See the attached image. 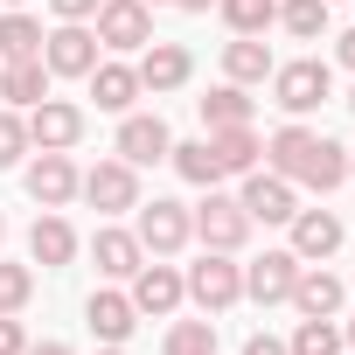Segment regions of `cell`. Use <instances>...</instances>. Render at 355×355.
I'll use <instances>...</instances> for the list:
<instances>
[{"label":"cell","instance_id":"1","mask_svg":"<svg viewBox=\"0 0 355 355\" xmlns=\"http://www.w3.org/2000/svg\"><path fill=\"white\" fill-rule=\"evenodd\" d=\"M265 160H272V174H286L293 189H341L348 182V146H334L327 132H313V125H279L272 132V146H265Z\"/></svg>","mask_w":355,"mask_h":355},{"label":"cell","instance_id":"2","mask_svg":"<svg viewBox=\"0 0 355 355\" xmlns=\"http://www.w3.org/2000/svg\"><path fill=\"white\" fill-rule=\"evenodd\" d=\"M327 63L320 56H300V63H272V98H279V112H293V119H306V112H320L327 105Z\"/></svg>","mask_w":355,"mask_h":355},{"label":"cell","instance_id":"3","mask_svg":"<svg viewBox=\"0 0 355 355\" xmlns=\"http://www.w3.org/2000/svg\"><path fill=\"white\" fill-rule=\"evenodd\" d=\"M182 286H189V300H196L202 313H223V306L244 300V265H230V251H202Z\"/></svg>","mask_w":355,"mask_h":355},{"label":"cell","instance_id":"4","mask_svg":"<svg viewBox=\"0 0 355 355\" xmlns=\"http://www.w3.org/2000/svg\"><path fill=\"white\" fill-rule=\"evenodd\" d=\"M132 237L146 244V258H174V251L196 237V216H189V202L153 196V202H139V230H132Z\"/></svg>","mask_w":355,"mask_h":355},{"label":"cell","instance_id":"5","mask_svg":"<svg viewBox=\"0 0 355 355\" xmlns=\"http://www.w3.org/2000/svg\"><path fill=\"white\" fill-rule=\"evenodd\" d=\"M189 216H196L202 251H230V258H237V251H244V237H251V216H244V202H237V196H216V189H209V202H196Z\"/></svg>","mask_w":355,"mask_h":355},{"label":"cell","instance_id":"6","mask_svg":"<svg viewBox=\"0 0 355 355\" xmlns=\"http://www.w3.org/2000/svg\"><path fill=\"white\" fill-rule=\"evenodd\" d=\"M84 139V105H70V98H42V105H28V146H42V153H70Z\"/></svg>","mask_w":355,"mask_h":355},{"label":"cell","instance_id":"7","mask_svg":"<svg viewBox=\"0 0 355 355\" xmlns=\"http://www.w3.org/2000/svg\"><path fill=\"white\" fill-rule=\"evenodd\" d=\"M77 196H84L91 209H105V216L139 209V167H125V160H98L84 182H77Z\"/></svg>","mask_w":355,"mask_h":355},{"label":"cell","instance_id":"8","mask_svg":"<svg viewBox=\"0 0 355 355\" xmlns=\"http://www.w3.org/2000/svg\"><path fill=\"white\" fill-rule=\"evenodd\" d=\"M42 70L49 77H91L98 70V35L84 21H63L56 35H42Z\"/></svg>","mask_w":355,"mask_h":355},{"label":"cell","instance_id":"9","mask_svg":"<svg viewBox=\"0 0 355 355\" xmlns=\"http://www.w3.org/2000/svg\"><path fill=\"white\" fill-rule=\"evenodd\" d=\"M98 42L105 49H146L153 42L146 0H98Z\"/></svg>","mask_w":355,"mask_h":355},{"label":"cell","instance_id":"10","mask_svg":"<svg viewBox=\"0 0 355 355\" xmlns=\"http://www.w3.org/2000/svg\"><path fill=\"white\" fill-rule=\"evenodd\" d=\"M237 202H244V216H251V223H293V209H300V189L286 182V174H258V167H251Z\"/></svg>","mask_w":355,"mask_h":355},{"label":"cell","instance_id":"11","mask_svg":"<svg viewBox=\"0 0 355 355\" xmlns=\"http://www.w3.org/2000/svg\"><path fill=\"white\" fill-rule=\"evenodd\" d=\"M167 119L160 112H125V125H119V160L125 167H153V160H167Z\"/></svg>","mask_w":355,"mask_h":355},{"label":"cell","instance_id":"12","mask_svg":"<svg viewBox=\"0 0 355 355\" xmlns=\"http://www.w3.org/2000/svg\"><path fill=\"white\" fill-rule=\"evenodd\" d=\"M293 279H300V258H293V251H265V258H251V265H244V293H251L258 306L293 300Z\"/></svg>","mask_w":355,"mask_h":355},{"label":"cell","instance_id":"13","mask_svg":"<svg viewBox=\"0 0 355 355\" xmlns=\"http://www.w3.org/2000/svg\"><path fill=\"white\" fill-rule=\"evenodd\" d=\"M196 77V56L182 49V42H146V56H139V91H182Z\"/></svg>","mask_w":355,"mask_h":355},{"label":"cell","instance_id":"14","mask_svg":"<svg viewBox=\"0 0 355 355\" xmlns=\"http://www.w3.org/2000/svg\"><path fill=\"white\" fill-rule=\"evenodd\" d=\"M84 320H91V334H98L105 348H125V334L139 327V306H132V293H91Z\"/></svg>","mask_w":355,"mask_h":355},{"label":"cell","instance_id":"15","mask_svg":"<svg viewBox=\"0 0 355 355\" xmlns=\"http://www.w3.org/2000/svg\"><path fill=\"white\" fill-rule=\"evenodd\" d=\"M77 182H84V174H77L70 153H42V160L28 167V196H35L42 209H63V202L77 196Z\"/></svg>","mask_w":355,"mask_h":355},{"label":"cell","instance_id":"16","mask_svg":"<svg viewBox=\"0 0 355 355\" xmlns=\"http://www.w3.org/2000/svg\"><path fill=\"white\" fill-rule=\"evenodd\" d=\"M293 306H300V320H334V313H341V279L320 272V265H300V279H293Z\"/></svg>","mask_w":355,"mask_h":355},{"label":"cell","instance_id":"17","mask_svg":"<svg viewBox=\"0 0 355 355\" xmlns=\"http://www.w3.org/2000/svg\"><path fill=\"white\" fill-rule=\"evenodd\" d=\"M182 272H174V265H139L132 272V306L139 313H174V306H182Z\"/></svg>","mask_w":355,"mask_h":355},{"label":"cell","instance_id":"18","mask_svg":"<svg viewBox=\"0 0 355 355\" xmlns=\"http://www.w3.org/2000/svg\"><path fill=\"white\" fill-rule=\"evenodd\" d=\"M341 251V216L334 209H293V258H327Z\"/></svg>","mask_w":355,"mask_h":355},{"label":"cell","instance_id":"19","mask_svg":"<svg viewBox=\"0 0 355 355\" xmlns=\"http://www.w3.org/2000/svg\"><path fill=\"white\" fill-rule=\"evenodd\" d=\"M91 258H98L105 279H132V272L146 265V244H139L132 230H98V237H91Z\"/></svg>","mask_w":355,"mask_h":355},{"label":"cell","instance_id":"20","mask_svg":"<svg viewBox=\"0 0 355 355\" xmlns=\"http://www.w3.org/2000/svg\"><path fill=\"white\" fill-rule=\"evenodd\" d=\"M28 258H35V265H49V272H56V265H70V258H77V230H70L56 209H49V216H35V230H28Z\"/></svg>","mask_w":355,"mask_h":355},{"label":"cell","instance_id":"21","mask_svg":"<svg viewBox=\"0 0 355 355\" xmlns=\"http://www.w3.org/2000/svg\"><path fill=\"white\" fill-rule=\"evenodd\" d=\"M209 153H216V174H251L258 153H265V139L251 125H230V132H209Z\"/></svg>","mask_w":355,"mask_h":355},{"label":"cell","instance_id":"22","mask_svg":"<svg viewBox=\"0 0 355 355\" xmlns=\"http://www.w3.org/2000/svg\"><path fill=\"white\" fill-rule=\"evenodd\" d=\"M35 56H42V21L8 8L0 15V63H35Z\"/></svg>","mask_w":355,"mask_h":355},{"label":"cell","instance_id":"23","mask_svg":"<svg viewBox=\"0 0 355 355\" xmlns=\"http://www.w3.org/2000/svg\"><path fill=\"white\" fill-rule=\"evenodd\" d=\"M223 77H230V84H265V77H272V49H265L258 35L223 42Z\"/></svg>","mask_w":355,"mask_h":355},{"label":"cell","instance_id":"24","mask_svg":"<svg viewBox=\"0 0 355 355\" xmlns=\"http://www.w3.org/2000/svg\"><path fill=\"white\" fill-rule=\"evenodd\" d=\"M91 98H98V112H132V98H139V70H125V63H98V70H91Z\"/></svg>","mask_w":355,"mask_h":355},{"label":"cell","instance_id":"25","mask_svg":"<svg viewBox=\"0 0 355 355\" xmlns=\"http://www.w3.org/2000/svg\"><path fill=\"white\" fill-rule=\"evenodd\" d=\"M0 98H8L15 112H21V105H42V98H49V70H42V56H35V63H0Z\"/></svg>","mask_w":355,"mask_h":355},{"label":"cell","instance_id":"26","mask_svg":"<svg viewBox=\"0 0 355 355\" xmlns=\"http://www.w3.org/2000/svg\"><path fill=\"white\" fill-rule=\"evenodd\" d=\"M202 125H209V132L251 125V98H244V84H216V91L202 98Z\"/></svg>","mask_w":355,"mask_h":355},{"label":"cell","instance_id":"27","mask_svg":"<svg viewBox=\"0 0 355 355\" xmlns=\"http://www.w3.org/2000/svg\"><path fill=\"white\" fill-rule=\"evenodd\" d=\"M167 160H174V174H182V182H196V189H216V182H223V174H216V153H209V139L167 146Z\"/></svg>","mask_w":355,"mask_h":355},{"label":"cell","instance_id":"28","mask_svg":"<svg viewBox=\"0 0 355 355\" xmlns=\"http://www.w3.org/2000/svg\"><path fill=\"white\" fill-rule=\"evenodd\" d=\"M279 21L293 42H320L327 35V0H279Z\"/></svg>","mask_w":355,"mask_h":355},{"label":"cell","instance_id":"29","mask_svg":"<svg viewBox=\"0 0 355 355\" xmlns=\"http://www.w3.org/2000/svg\"><path fill=\"white\" fill-rule=\"evenodd\" d=\"M216 8H223L230 35H265L279 21V0H216Z\"/></svg>","mask_w":355,"mask_h":355},{"label":"cell","instance_id":"30","mask_svg":"<svg viewBox=\"0 0 355 355\" xmlns=\"http://www.w3.org/2000/svg\"><path fill=\"white\" fill-rule=\"evenodd\" d=\"M160 355H216V320H174Z\"/></svg>","mask_w":355,"mask_h":355},{"label":"cell","instance_id":"31","mask_svg":"<svg viewBox=\"0 0 355 355\" xmlns=\"http://www.w3.org/2000/svg\"><path fill=\"white\" fill-rule=\"evenodd\" d=\"M286 355H341V327L334 320H300L293 341H286Z\"/></svg>","mask_w":355,"mask_h":355},{"label":"cell","instance_id":"32","mask_svg":"<svg viewBox=\"0 0 355 355\" xmlns=\"http://www.w3.org/2000/svg\"><path fill=\"white\" fill-rule=\"evenodd\" d=\"M35 300V272L28 265H0V313H21Z\"/></svg>","mask_w":355,"mask_h":355},{"label":"cell","instance_id":"33","mask_svg":"<svg viewBox=\"0 0 355 355\" xmlns=\"http://www.w3.org/2000/svg\"><path fill=\"white\" fill-rule=\"evenodd\" d=\"M21 153H28V119L8 105V112H0V167H15Z\"/></svg>","mask_w":355,"mask_h":355},{"label":"cell","instance_id":"34","mask_svg":"<svg viewBox=\"0 0 355 355\" xmlns=\"http://www.w3.org/2000/svg\"><path fill=\"white\" fill-rule=\"evenodd\" d=\"M0 355H28V327L15 313H0Z\"/></svg>","mask_w":355,"mask_h":355},{"label":"cell","instance_id":"35","mask_svg":"<svg viewBox=\"0 0 355 355\" xmlns=\"http://www.w3.org/2000/svg\"><path fill=\"white\" fill-rule=\"evenodd\" d=\"M49 8H56V21H91L98 0H49Z\"/></svg>","mask_w":355,"mask_h":355},{"label":"cell","instance_id":"36","mask_svg":"<svg viewBox=\"0 0 355 355\" xmlns=\"http://www.w3.org/2000/svg\"><path fill=\"white\" fill-rule=\"evenodd\" d=\"M244 355H286V341H272V334H251V341H244Z\"/></svg>","mask_w":355,"mask_h":355},{"label":"cell","instance_id":"37","mask_svg":"<svg viewBox=\"0 0 355 355\" xmlns=\"http://www.w3.org/2000/svg\"><path fill=\"white\" fill-rule=\"evenodd\" d=\"M341 63H348V70H355V28H348V35H341Z\"/></svg>","mask_w":355,"mask_h":355},{"label":"cell","instance_id":"38","mask_svg":"<svg viewBox=\"0 0 355 355\" xmlns=\"http://www.w3.org/2000/svg\"><path fill=\"white\" fill-rule=\"evenodd\" d=\"M174 8H189V15H209V8H216V0H174Z\"/></svg>","mask_w":355,"mask_h":355},{"label":"cell","instance_id":"39","mask_svg":"<svg viewBox=\"0 0 355 355\" xmlns=\"http://www.w3.org/2000/svg\"><path fill=\"white\" fill-rule=\"evenodd\" d=\"M28 355H70V348H63V341H42V348H28Z\"/></svg>","mask_w":355,"mask_h":355},{"label":"cell","instance_id":"40","mask_svg":"<svg viewBox=\"0 0 355 355\" xmlns=\"http://www.w3.org/2000/svg\"><path fill=\"white\" fill-rule=\"evenodd\" d=\"M341 341H348V348H355V320H348V334H341Z\"/></svg>","mask_w":355,"mask_h":355},{"label":"cell","instance_id":"41","mask_svg":"<svg viewBox=\"0 0 355 355\" xmlns=\"http://www.w3.org/2000/svg\"><path fill=\"white\" fill-rule=\"evenodd\" d=\"M98 355H125V348H98Z\"/></svg>","mask_w":355,"mask_h":355},{"label":"cell","instance_id":"42","mask_svg":"<svg viewBox=\"0 0 355 355\" xmlns=\"http://www.w3.org/2000/svg\"><path fill=\"white\" fill-rule=\"evenodd\" d=\"M348 174H355V153H348Z\"/></svg>","mask_w":355,"mask_h":355},{"label":"cell","instance_id":"43","mask_svg":"<svg viewBox=\"0 0 355 355\" xmlns=\"http://www.w3.org/2000/svg\"><path fill=\"white\" fill-rule=\"evenodd\" d=\"M8 8H21V0H8Z\"/></svg>","mask_w":355,"mask_h":355},{"label":"cell","instance_id":"44","mask_svg":"<svg viewBox=\"0 0 355 355\" xmlns=\"http://www.w3.org/2000/svg\"><path fill=\"white\" fill-rule=\"evenodd\" d=\"M0 237H8V223H0Z\"/></svg>","mask_w":355,"mask_h":355},{"label":"cell","instance_id":"45","mask_svg":"<svg viewBox=\"0 0 355 355\" xmlns=\"http://www.w3.org/2000/svg\"><path fill=\"white\" fill-rule=\"evenodd\" d=\"M348 105H355V98H348Z\"/></svg>","mask_w":355,"mask_h":355}]
</instances>
